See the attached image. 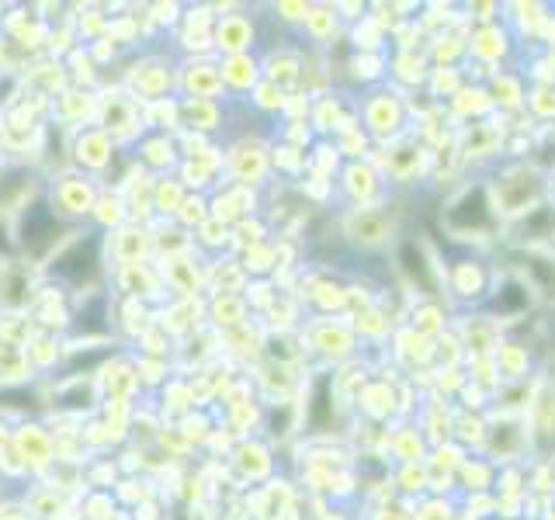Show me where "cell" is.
I'll return each instance as SVG.
<instances>
[{"label":"cell","instance_id":"cell-1","mask_svg":"<svg viewBox=\"0 0 555 520\" xmlns=\"http://www.w3.org/2000/svg\"><path fill=\"white\" fill-rule=\"evenodd\" d=\"M493 219V205H490V195H486L482 184H473L465 187L462 195L448 205L444 212V222L451 225L455 233H476V230H486Z\"/></svg>","mask_w":555,"mask_h":520},{"label":"cell","instance_id":"cell-2","mask_svg":"<svg viewBox=\"0 0 555 520\" xmlns=\"http://www.w3.org/2000/svg\"><path fill=\"white\" fill-rule=\"evenodd\" d=\"M396 260H399V268H403V274L410 277V282L421 288L424 295H434L438 291V274H434V268H430V260H427V253L416 247V243H403L399 247V253H396Z\"/></svg>","mask_w":555,"mask_h":520},{"label":"cell","instance_id":"cell-3","mask_svg":"<svg viewBox=\"0 0 555 520\" xmlns=\"http://www.w3.org/2000/svg\"><path fill=\"white\" fill-rule=\"evenodd\" d=\"M552 236H555V208L552 205L528 208V216L517 222L520 243H538V239H552Z\"/></svg>","mask_w":555,"mask_h":520},{"label":"cell","instance_id":"cell-4","mask_svg":"<svg viewBox=\"0 0 555 520\" xmlns=\"http://www.w3.org/2000/svg\"><path fill=\"white\" fill-rule=\"evenodd\" d=\"M520 260H525V271H528V288L555 299V260L538 257V253H520Z\"/></svg>","mask_w":555,"mask_h":520},{"label":"cell","instance_id":"cell-5","mask_svg":"<svg viewBox=\"0 0 555 520\" xmlns=\"http://www.w3.org/2000/svg\"><path fill=\"white\" fill-rule=\"evenodd\" d=\"M22 233H25V243L28 247H42V243L56 233V219L49 216L46 205H35L25 212V222H22Z\"/></svg>","mask_w":555,"mask_h":520},{"label":"cell","instance_id":"cell-6","mask_svg":"<svg viewBox=\"0 0 555 520\" xmlns=\"http://www.w3.org/2000/svg\"><path fill=\"white\" fill-rule=\"evenodd\" d=\"M496 312L500 316H517V312H525L531 306V288L528 285H520V282H507L503 288H496Z\"/></svg>","mask_w":555,"mask_h":520},{"label":"cell","instance_id":"cell-7","mask_svg":"<svg viewBox=\"0 0 555 520\" xmlns=\"http://www.w3.org/2000/svg\"><path fill=\"white\" fill-rule=\"evenodd\" d=\"M0 247H4V233H0Z\"/></svg>","mask_w":555,"mask_h":520}]
</instances>
